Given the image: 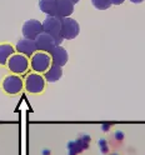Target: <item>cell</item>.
<instances>
[{
  "label": "cell",
  "instance_id": "cell-17",
  "mask_svg": "<svg viewBox=\"0 0 145 155\" xmlns=\"http://www.w3.org/2000/svg\"><path fill=\"white\" fill-rule=\"evenodd\" d=\"M132 3H134V4H140V3H143L144 0H130Z\"/></svg>",
  "mask_w": 145,
  "mask_h": 155
},
{
  "label": "cell",
  "instance_id": "cell-12",
  "mask_svg": "<svg viewBox=\"0 0 145 155\" xmlns=\"http://www.w3.org/2000/svg\"><path fill=\"white\" fill-rule=\"evenodd\" d=\"M63 75V69L62 67H59V65H55V64H51L50 68L45 71V75H44V79L46 81L49 83H55L58 81L60 78H62Z\"/></svg>",
  "mask_w": 145,
  "mask_h": 155
},
{
  "label": "cell",
  "instance_id": "cell-7",
  "mask_svg": "<svg viewBox=\"0 0 145 155\" xmlns=\"http://www.w3.org/2000/svg\"><path fill=\"white\" fill-rule=\"evenodd\" d=\"M34 40H35L38 51H44V53H48V54H50L51 51L55 49V46H58L54 38L44 31L41 33V34H39Z\"/></svg>",
  "mask_w": 145,
  "mask_h": 155
},
{
  "label": "cell",
  "instance_id": "cell-9",
  "mask_svg": "<svg viewBox=\"0 0 145 155\" xmlns=\"http://www.w3.org/2000/svg\"><path fill=\"white\" fill-rule=\"evenodd\" d=\"M74 6H75V4H74L71 0H57V1H55L54 16L68 18L73 14Z\"/></svg>",
  "mask_w": 145,
  "mask_h": 155
},
{
  "label": "cell",
  "instance_id": "cell-3",
  "mask_svg": "<svg viewBox=\"0 0 145 155\" xmlns=\"http://www.w3.org/2000/svg\"><path fill=\"white\" fill-rule=\"evenodd\" d=\"M6 65L11 73H14L15 75H21V74H25L26 70L29 69V60H28L25 55L18 53V54H14L8 60Z\"/></svg>",
  "mask_w": 145,
  "mask_h": 155
},
{
  "label": "cell",
  "instance_id": "cell-15",
  "mask_svg": "<svg viewBox=\"0 0 145 155\" xmlns=\"http://www.w3.org/2000/svg\"><path fill=\"white\" fill-rule=\"evenodd\" d=\"M91 4L98 10H106L113 5L110 0H91Z\"/></svg>",
  "mask_w": 145,
  "mask_h": 155
},
{
  "label": "cell",
  "instance_id": "cell-5",
  "mask_svg": "<svg viewBox=\"0 0 145 155\" xmlns=\"http://www.w3.org/2000/svg\"><path fill=\"white\" fill-rule=\"evenodd\" d=\"M24 86L26 89V91H29L31 94H39L45 88V79L39 73H30L28 74V76L25 79Z\"/></svg>",
  "mask_w": 145,
  "mask_h": 155
},
{
  "label": "cell",
  "instance_id": "cell-2",
  "mask_svg": "<svg viewBox=\"0 0 145 155\" xmlns=\"http://www.w3.org/2000/svg\"><path fill=\"white\" fill-rule=\"evenodd\" d=\"M51 65V58L50 54L44 53V51H36L31 56L30 67L34 70V73H45Z\"/></svg>",
  "mask_w": 145,
  "mask_h": 155
},
{
  "label": "cell",
  "instance_id": "cell-13",
  "mask_svg": "<svg viewBox=\"0 0 145 155\" xmlns=\"http://www.w3.org/2000/svg\"><path fill=\"white\" fill-rule=\"evenodd\" d=\"M15 54V48L10 44H1L0 45V65H6L8 60Z\"/></svg>",
  "mask_w": 145,
  "mask_h": 155
},
{
  "label": "cell",
  "instance_id": "cell-8",
  "mask_svg": "<svg viewBox=\"0 0 145 155\" xmlns=\"http://www.w3.org/2000/svg\"><path fill=\"white\" fill-rule=\"evenodd\" d=\"M24 88V81L18 75H9L3 80V89L8 94H18Z\"/></svg>",
  "mask_w": 145,
  "mask_h": 155
},
{
  "label": "cell",
  "instance_id": "cell-10",
  "mask_svg": "<svg viewBox=\"0 0 145 155\" xmlns=\"http://www.w3.org/2000/svg\"><path fill=\"white\" fill-rule=\"evenodd\" d=\"M16 51L19 54L25 55L26 58H31L34 55L38 49H36V44L35 40L33 39H26V38H23L16 43Z\"/></svg>",
  "mask_w": 145,
  "mask_h": 155
},
{
  "label": "cell",
  "instance_id": "cell-6",
  "mask_svg": "<svg viewBox=\"0 0 145 155\" xmlns=\"http://www.w3.org/2000/svg\"><path fill=\"white\" fill-rule=\"evenodd\" d=\"M23 36L26 39H33L34 40L39 34L43 33V23H40L36 19H29L26 20L21 28Z\"/></svg>",
  "mask_w": 145,
  "mask_h": 155
},
{
  "label": "cell",
  "instance_id": "cell-18",
  "mask_svg": "<svg viewBox=\"0 0 145 155\" xmlns=\"http://www.w3.org/2000/svg\"><path fill=\"white\" fill-rule=\"evenodd\" d=\"M71 1H73V3H74V4H78V3H79V1H80V0H71Z\"/></svg>",
  "mask_w": 145,
  "mask_h": 155
},
{
  "label": "cell",
  "instance_id": "cell-11",
  "mask_svg": "<svg viewBox=\"0 0 145 155\" xmlns=\"http://www.w3.org/2000/svg\"><path fill=\"white\" fill-rule=\"evenodd\" d=\"M50 58H51V64L59 65V67L63 68L64 65L68 63L69 55H68V51L65 50L62 45H58V46H55V49L50 53Z\"/></svg>",
  "mask_w": 145,
  "mask_h": 155
},
{
  "label": "cell",
  "instance_id": "cell-16",
  "mask_svg": "<svg viewBox=\"0 0 145 155\" xmlns=\"http://www.w3.org/2000/svg\"><path fill=\"white\" fill-rule=\"evenodd\" d=\"M110 1H111L113 5H120V4H123L125 0H110Z\"/></svg>",
  "mask_w": 145,
  "mask_h": 155
},
{
  "label": "cell",
  "instance_id": "cell-14",
  "mask_svg": "<svg viewBox=\"0 0 145 155\" xmlns=\"http://www.w3.org/2000/svg\"><path fill=\"white\" fill-rule=\"evenodd\" d=\"M55 1L57 0H39V8L46 15H53L55 10Z\"/></svg>",
  "mask_w": 145,
  "mask_h": 155
},
{
  "label": "cell",
  "instance_id": "cell-1",
  "mask_svg": "<svg viewBox=\"0 0 145 155\" xmlns=\"http://www.w3.org/2000/svg\"><path fill=\"white\" fill-rule=\"evenodd\" d=\"M43 31L53 36L57 45H62L64 41V38L62 36V18L46 15L43 21Z\"/></svg>",
  "mask_w": 145,
  "mask_h": 155
},
{
  "label": "cell",
  "instance_id": "cell-4",
  "mask_svg": "<svg viewBox=\"0 0 145 155\" xmlns=\"http://www.w3.org/2000/svg\"><path fill=\"white\" fill-rule=\"evenodd\" d=\"M80 33V25L73 18H62V36L64 40H71Z\"/></svg>",
  "mask_w": 145,
  "mask_h": 155
}]
</instances>
